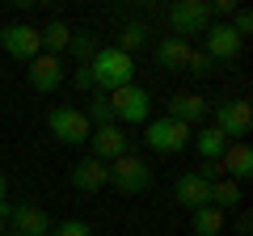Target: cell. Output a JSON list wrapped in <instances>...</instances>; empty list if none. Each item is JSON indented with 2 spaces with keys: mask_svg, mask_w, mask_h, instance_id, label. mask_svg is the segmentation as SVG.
<instances>
[{
  "mask_svg": "<svg viewBox=\"0 0 253 236\" xmlns=\"http://www.w3.org/2000/svg\"><path fill=\"white\" fill-rule=\"evenodd\" d=\"M89 76H93V89L114 93L123 84H135V59L114 51V46H97L93 59H89Z\"/></svg>",
  "mask_w": 253,
  "mask_h": 236,
  "instance_id": "1",
  "label": "cell"
},
{
  "mask_svg": "<svg viewBox=\"0 0 253 236\" xmlns=\"http://www.w3.org/2000/svg\"><path fill=\"white\" fill-rule=\"evenodd\" d=\"M110 110H114L118 127H148L152 122V93L144 84H123L110 93Z\"/></svg>",
  "mask_w": 253,
  "mask_h": 236,
  "instance_id": "2",
  "label": "cell"
},
{
  "mask_svg": "<svg viewBox=\"0 0 253 236\" xmlns=\"http://www.w3.org/2000/svg\"><path fill=\"white\" fill-rule=\"evenodd\" d=\"M46 131H51L55 144H63V148H84L89 135H93V122H89V114L76 110V106H55L51 114H46Z\"/></svg>",
  "mask_w": 253,
  "mask_h": 236,
  "instance_id": "3",
  "label": "cell"
},
{
  "mask_svg": "<svg viewBox=\"0 0 253 236\" xmlns=\"http://www.w3.org/2000/svg\"><path fill=\"white\" fill-rule=\"evenodd\" d=\"M190 139H194V127H186V122H173L169 114L152 118V122L144 127V144L152 148V152H161V156H177V152H186Z\"/></svg>",
  "mask_w": 253,
  "mask_h": 236,
  "instance_id": "4",
  "label": "cell"
},
{
  "mask_svg": "<svg viewBox=\"0 0 253 236\" xmlns=\"http://www.w3.org/2000/svg\"><path fill=\"white\" fill-rule=\"evenodd\" d=\"M110 186L118 194H144L152 186V164L135 152H123L118 160H110Z\"/></svg>",
  "mask_w": 253,
  "mask_h": 236,
  "instance_id": "5",
  "label": "cell"
},
{
  "mask_svg": "<svg viewBox=\"0 0 253 236\" xmlns=\"http://www.w3.org/2000/svg\"><path fill=\"white\" fill-rule=\"evenodd\" d=\"M165 26H169L173 38H186L190 42V34H203V30L211 26L207 0H177V4H169V9H165Z\"/></svg>",
  "mask_w": 253,
  "mask_h": 236,
  "instance_id": "6",
  "label": "cell"
},
{
  "mask_svg": "<svg viewBox=\"0 0 253 236\" xmlns=\"http://www.w3.org/2000/svg\"><path fill=\"white\" fill-rule=\"evenodd\" d=\"M0 51L17 64H30L34 55H42V34L30 21H9V26H0Z\"/></svg>",
  "mask_w": 253,
  "mask_h": 236,
  "instance_id": "7",
  "label": "cell"
},
{
  "mask_svg": "<svg viewBox=\"0 0 253 236\" xmlns=\"http://www.w3.org/2000/svg\"><path fill=\"white\" fill-rule=\"evenodd\" d=\"M211 114H215V122H211V127H215L219 135L228 139V144L245 139V135H249V127H253V106H249V101H241V97L219 101V106L211 110Z\"/></svg>",
  "mask_w": 253,
  "mask_h": 236,
  "instance_id": "8",
  "label": "cell"
},
{
  "mask_svg": "<svg viewBox=\"0 0 253 236\" xmlns=\"http://www.w3.org/2000/svg\"><path fill=\"white\" fill-rule=\"evenodd\" d=\"M245 46V38L236 34L228 21H211L207 30H203V55H207L211 64H228V59H236Z\"/></svg>",
  "mask_w": 253,
  "mask_h": 236,
  "instance_id": "9",
  "label": "cell"
},
{
  "mask_svg": "<svg viewBox=\"0 0 253 236\" xmlns=\"http://www.w3.org/2000/svg\"><path fill=\"white\" fill-rule=\"evenodd\" d=\"M26 80H30V89L42 93V97H46V93H55L63 80H68V72H63V59H59V55H46V51L34 55V59L26 64Z\"/></svg>",
  "mask_w": 253,
  "mask_h": 236,
  "instance_id": "10",
  "label": "cell"
},
{
  "mask_svg": "<svg viewBox=\"0 0 253 236\" xmlns=\"http://www.w3.org/2000/svg\"><path fill=\"white\" fill-rule=\"evenodd\" d=\"M215 177H228V182L245 186L253 177V148L245 144V139H236V144L224 148V156L215 160Z\"/></svg>",
  "mask_w": 253,
  "mask_h": 236,
  "instance_id": "11",
  "label": "cell"
},
{
  "mask_svg": "<svg viewBox=\"0 0 253 236\" xmlns=\"http://www.w3.org/2000/svg\"><path fill=\"white\" fill-rule=\"evenodd\" d=\"M173 198H177L186 211H199V207H207V202H211V177H207L203 169H194V173H181L177 182H173Z\"/></svg>",
  "mask_w": 253,
  "mask_h": 236,
  "instance_id": "12",
  "label": "cell"
},
{
  "mask_svg": "<svg viewBox=\"0 0 253 236\" xmlns=\"http://www.w3.org/2000/svg\"><path fill=\"white\" fill-rule=\"evenodd\" d=\"M9 224H13V232H21V236H51V215H46L42 207H34V202H9Z\"/></svg>",
  "mask_w": 253,
  "mask_h": 236,
  "instance_id": "13",
  "label": "cell"
},
{
  "mask_svg": "<svg viewBox=\"0 0 253 236\" xmlns=\"http://www.w3.org/2000/svg\"><path fill=\"white\" fill-rule=\"evenodd\" d=\"M89 148H93V160H101V164L118 160V156L126 152V127H118V122H110V127H93Z\"/></svg>",
  "mask_w": 253,
  "mask_h": 236,
  "instance_id": "14",
  "label": "cell"
},
{
  "mask_svg": "<svg viewBox=\"0 0 253 236\" xmlns=\"http://www.w3.org/2000/svg\"><path fill=\"white\" fill-rule=\"evenodd\" d=\"M165 114H169L173 122L199 127L203 118L211 114V106H207V97H199V93H173V97H169V110H165Z\"/></svg>",
  "mask_w": 253,
  "mask_h": 236,
  "instance_id": "15",
  "label": "cell"
},
{
  "mask_svg": "<svg viewBox=\"0 0 253 236\" xmlns=\"http://www.w3.org/2000/svg\"><path fill=\"white\" fill-rule=\"evenodd\" d=\"M152 51H156V68H173V72H186L190 55H194V42H186V38H173V34H165L161 42L152 46Z\"/></svg>",
  "mask_w": 253,
  "mask_h": 236,
  "instance_id": "16",
  "label": "cell"
},
{
  "mask_svg": "<svg viewBox=\"0 0 253 236\" xmlns=\"http://www.w3.org/2000/svg\"><path fill=\"white\" fill-rule=\"evenodd\" d=\"M110 186V164H101V160H81L72 169V190H81V194H97V190H106Z\"/></svg>",
  "mask_w": 253,
  "mask_h": 236,
  "instance_id": "17",
  "label": "cell"
},
{
  "mask_svg": "<svg viewBox=\"0 0 253 236\" xmlns=\"http://www.w3.org/2000/svg\"><path fill=\"white\" fill-rule=\"evenodd\" d=\"M148 42H152V26L148 21H123V30L114 34V51H123V55H135Z\"/></svg>",
  "mask_w": 253,
  "mask_h": 236,
  "instance_id": "18",
  "label": "cell"
},
{
  "mask_svg": "<svg viewBox=\"0 0 253 236\" xmlns=\"http://www.w3.org/2000/svg\"><path fill=\"white\" fill-rule=\"evenodd\" d=\"M190 144H194V152H199V156H203L207 164H215L219 156H224L228 139H224V135H219V131H215V127L207 122V127H194V139H190Z\"/></svg>",
  "mask_w": 253,
  "mask_h": 236,
  "instance_id": "19",
  "label": "cell"
},
{
  "mask_svg": "<svg viewBox=\"0 0 253 236\" xmlns=\"http://www.w3.org/2000/svg\"><path fill=\"white\" fill-rule=\"evenodd\" d=\"M38 34H42V51L63 59V51H68V42H72V26H68L63 17H55V21H46Z\"/></svg>",
  "mask_w": 253,
  "mask_h": 236,
  "instance_id": "20",
  "label": "cell"
},
{
  "mask_svg": "<svg viewBox=\"0 0 253 236\" xmlns=\"http://www.w3.org/2000/svg\"><path fill=\"white\" fill-rule=\"evenodd\" d=\"M241 202H245V190L236 182H228V177H215V182H211V202H207V207H215V211L228 215V211L241 207Z\"/></svg>",
  "mask_w": 253,
  "mask_h": 236,
  "instance_id": "21",
  "label": "cell"
},
{
  "mask_svg": "<svg viewBox=\"0 0 253 236\" xmlns=\"http://www.w3.org/2000/svg\"><path fill=\"white\" fill-rule=\"evenodd\" d=\"M190 224H194V236H219L224 232V211L199 207V211H190Z\"/></svg>",
  "mask_w": 253,
  "mask_h": 236,
  "instance_id": "22",
  "label": "cell"
},
{
  "mask_svg": "<svg viewBox=\"0 0 253 236\" xmlns=\"http://www.w3.org/2000/svg\"><path fill=\"white\" fill-rule=\"evenodd\" d=\"M68 51H72L81 64H89L93 51H97V46H93V34H89V30H72V42H68Z\"/></svg>",
  "mask_w": 253,
  "mask_h": 236,
  "instance_id": "23",
  "label": "cell"
},
{
  "mask_svg": "<svg viewBox=\"0 0 253 236\" xmlns=\"http://www.w3.org/2000/svg\"><path fill=\"white\" fill-rule=\"evenodd\" d=\"M93 127H110L114 122V110H110V97H93V114H89Z\"/></svg>",
  "mask_w": 253,
  "mask_h": 236,
  "instance_id": "24",
  "label": "cell"
},
{
  "mask_svg": "<svg viewBox=\"0 0 253 236\" xmlns=\"http://www.w3.org/2000/svg\"><path fill=\"white\" fill-rule=\"evenodd\" d=\"M51 236H93V228L84 219H63L59 228H51Z\"/></svg>",
  "mask_w": 253,
  "mask_h": 236,
  "instance_id": "25",
  "label": "cell"
},
{
  "mask_svg": "<svg viewBox=\"0 0 253 236\" xmlns=\"http://www.w3.org/2000/svg\"><path fill=\"white\" fill-rule=\"evenodd\" d=\"M228 26H232V30H236V34H241V38H245V34H249V30H253V13H249V9H236V13H232V17H228Z\"/></svg>",
  "mask_w": 253,
  "mask_h": 236,
  "instance_id": "26",
  "label": "cell"
},
{
  "mask_svg": "<svg viewBox=\"0 0 253 236\" xmlns=\"http://www.w3.org/2000/svg\"><path fill=\"white\" fill-rule=\"evenodd\" d=\"M186 72H194V76H207V72H211V59H207L203 51H194V55H190V64H186Z\"/></svg>",
  "mask_w": 253,
  "mask_h": 236,
  "instance_id": "27",
  "label": "cell"
},
{
  "mask_svg": "<svg viewBox=\"0 0 253 236\" xmlns=\"http://www.w3.org/2000/svg\"><path fill=\"white\" fill-rule=\"evenodd\" d=\"M72 84H76V89H81V93H89V89H93V76H89V64H81V68H76V72H72Z\"/></svg>",
  "mask_w": 253,
  "mask_h": 236,
  "instance_id": "28",
  "label": "cell"
},
{
  "mask_svg": "<svg viewBox=\"0 0 253 236\" xmlns=\"http://www.w3.org/2000/svg\"><path fill=\"white\" fill-rule=\"evenodd\" d=\"M4 202H9V177L0 173V207H4Z\"/></svg>",
  "mask_w": 253,
  "mask_h": 236,
  "instance_id": "29",
  "label": "cell"
},
{
  "mask_svg": "<svg viewBox=\"0 0 253 236\" xmlns=\"http://www.w3.org/2000/svg\"><path fill=\"white\" fill-rule=\"evenodd\" d=\"M4 232H9V219H4V215H0V236H4Z\"/></svg>",
  "mask_w": 253,
  "mask_h": 236,
  "instance_id": "30",
  "label": "cell"
},
{
  "mask_svg": "<svg viewBox=\"0 0 253 236\" xmlns=\"http://www.w3.org/2000/svg\"><path fill=\"white\" fill-rule=\"evenodd\" d=\"M4 236H21V232H13V228H9V232H4Z\"/></svg>",
  "mask_w": 253,
  "mask_h": 236,
  "instance_id": "31",
  "label": "cell"
}]
</instances>
